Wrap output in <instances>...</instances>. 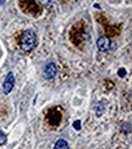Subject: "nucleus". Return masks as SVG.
<instances>
[{"mask_svg":"<svg viewBox=\"0 0 132 149\" xmlns=\"http://www.w3.org/2000/svg\"><path fill=\"white\" fill-rule=\"evenodd\" d=\"M37 44V36L33 29H26L23 31L20 38V47L23 52H29L36 47Z\"/></svg>","mask_w":132,"mask_h":149,"instance_id":"1","label":"nucleus"},{"mask_svg":"<svg viewBox=\"0 0 132 149\" xmlns=\"http://www.w3.org/2000/svg\"><path fill=\"white\" fill-rule=\"evenodd\" d=\"M18 6L24 14L38 16L42 12V8L36 0H18Z\"/></svg>","mask_w":132,"mask_h":149,"instance_id":"2","label":"nucleus"},{"mask_svg":"<svg viewBox=\"0 0 132 149\" xmlns=\"http://www.w3.org/2000/svg\"><path fill=\"white\" fill-rule=\"evenodd\" d=\"M47 121L50 126H58L61 121V113L58 109H50L47 114Z\"/></svg>","mask_w":132,"mask_h":149,"instance_id":"3","label":"nucleus"},{"mask_svg":"<svg viewBox=\"0 0 132 149\" xmlns=\"http://www.w3.org/2000/svg\"><path fill=\"white\" fill-rule=\"evenodd\" d=\"M56 73H58V69H56V65L54 63H49L45 69H44V77L47 79H53L55 78Z\"/></svg>","mask_w":132,"mask_h":149,"instance_id":"4","label":"nucleus"},{"mask_svg":"<svg viewBox=\"0 0 132 149\" xmlns=\"http://www.w3.org/2000/svg\"><path fill=\"white\" fill-rule=\"evenodd\" d=\"M14 84H15V76L10 72L8 76H6L5 81H4V93L5 94H9V93L12 91Z\"/></svg>","mask_w":132,"mask_h":149,"instance_id":"5","label":"nucleus"},{"mask_svg":"<svg viewBox=\"0 0 132 149\" xmlns=\"http://www.w3.org/2000/svg\"><path fill=\"white\" fill-rule=\"evenodd\" d=\"M110 39L108 38V37H105V36H102V37H99V39L97 40V47L100 52H106V50H109L110 49Z\"/></svg>","mask_w":132,"mask_h":149,"instance_id":"6","label":"nucleus"},{"mask_svg":"<svg viewBox=\"0 0 132 149\" xmlns=\"http://www.w3.org/2000/svg\"><path fill=\"white\" fill-rule=\"evenodd\" d=\"M54 149H70V147H68V144H67V142H66V141H64V139H59V141L55 143Z\"/></svg>","mask_w":132,"mask_h":149,"instance_id":"7","label":"nucleus"},{"mask_svg":"<svg viewBox=\"0 0 132 149\" xmlns=\"http://www.w3.org/2000/svg\"><path fill=\"white\" fill-rule=\"evenodd\" d=\"M6 143V134L0 131V146H4Z\"/></svg>","mask_w":132,"mask_h":149,"instance_id":"8","label":"nucleus"},{"mask_svg":"<svg viewBox=\"0 0 132 149\" xmlns=\"http://www.w3.org/2000/svg\"><path fill=\"white\" fill-rule=\"evenodd\" d=\"M97 108H98V110H97V115L100 116V115H102V113H103V110H104V109H103V105H102V104H98V105H97Z\"/></svg>","mask_w":132,"mask_h":149,"instance_id":"9","label":"nucleus"},{"mask_svg":"<svg viewBox=\"0 0 132 149\" xmlns=\"http://www.w3.org/2000/svg\"><path fill=\"white\" fill-rule=\"evenodd\" d=\"M73 127H75V130H80L81 128V121H75L73 122Z\"/></svg>","mask_w":132,"mask_h":149,"instance_id":"10","label":"nucleus"},{"mask_svg":"<svg viewBox=\"0 0 132 149\" xmlns=\"http://www.w3.org/2000/svg\"><path fill=\"white\" fill-rule=\"evenodd\" d=\"M119 76H120V77L126 76V71H125L124 69H120V70H119Z\"/></svg>","mask_w":132,"mask_h":149,"instance_id":"11","label":"nucleus"},{"mask_svg":"<svg viewBox=\"0 0 132 149\" xmlns=\"http://www.w3.org/2000/svg\"><path fill=\"white\" fill-rule=\"evenodd\" d=\"M4 3H5V0H0V5H4Z\"/></svg>","mask_w":132,"mask_h":149,"instance_id":"12","label":"nucleus"}]
</instances>
